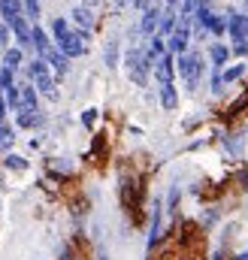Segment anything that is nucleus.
<instances>
[{
  "label": "nucleus",
  "instance_id": "5701e85b",
  "mask_svg": "<svg viewBox=\"0 0 248 260\" xmlns=\"http://www.w3.org/2000/svg\"><path fill=\"white\" fill-rule=\"evenodd\" d=\"M52 34H55V40H61V37H67V34H70L67 18H55V21H52Z\"/></svg>",
  "mask_w": 248,
  "mask_h": 260
},
{
  "label": "nucleus",
  "instance_id": "0eeeda50",
  "mask_svg": "<svg viewBox=\"0 0 248 260\" xmlns=\"http://www.w3.org/2000/svg\"><path fill=\"white\" fill-rule=\"evenodd\" d=\"M173 73H176V64H173V55L167 52V55L158 61V67H154V76H158L161 85H173Z\"/></svg>",
  "mask_w": 248,
  "mask_h": 260
},
{
  "label": "nucleus",
  "instance_id": "f03ea898",
  "mask_svg": "<svg viewBox=\"0 0 248 260\" xmlns=\"http://www.w3.org/2000/svg\"><path fill=\"white\" fill-rule=\"evenodd\" d=\"M191 24H194V18H182V15H179L176 30L167 37V52H170V55H185L188 40H191Z\"/></svg>",
  "mask_w": 248,
  "mask_h": 260
},
{
  "label": "nucleus",
  "instance_id": "f8f14e48",
  "mask_svg": "<svg viewBox=\"0 0 248 260\" xmlns=\"http://www.w3.org/2000/svg\"><path fill=\"white\" fill-rule=\"evenodd\" d=\"M227 58H230L227 46H221V43H212V46H209V61H212V67H215V70H221Z\"/></svg>",
  "mask_w": 248,
  "mask_h": 260
},
{
  "label": "nucleus",
  "instance_id": "7ed1b4c3",
  "mask_svg": "<svg viewBox=\"0 0 248 260\" xmlns=\"http://www.w3.org/2000/svg\"><path fill=\"white\" fill-rule=\"evenodd\" d=\"M124 64H127V73H130V79H133L136 85H145L151 67L145 64V52H142V49H130L127 58H124Z\"/></svg>",
  "mask_w": 248,
  "mask_h": 260
},
{
  "label": "nucleus",
  "instance_id": "c9c22d12",
  "mask_svg": "<svg viewBox=\"0 0 248 260\" xmlns=\"http://www.w3.org/2000/svg\"><path fill=\"white\" fill-rule=\"evenodd\" d=\"M94 3H97V0H82V6H88V9H91Z\"/></svg>",
  "mask_w": 248,
  "mask_h": 260
},
{
  "label": "nucleus",
  "instance_id": "2f4dec72",
  "mask_svg": "<svg viewBox=\"0 0 248 260\" xmlns=\"http://www.w3.org/2000/svg\"><path fill=\"white\" fill-rule=\"evenodd\" d=\"M176 203H179V188L170 191V206H173V209H176Z\"/></svg>",
  "mask_w": 248,
  "mask_h": 260
},
{
  "label": "nucleus",
  "instance_id": "aec40b11",
  "mask_svg": "<svg viewBox=\"0 0 248 260\" xmlns=\"http://www.w3.org/2000/svg\"><path fill=\"white\" fill-rule=\"evenodd\" d=\"M27 76L37 82V79H43V76H49V64H46V58H37V61H30L27 67Z\"/></svg>",
  "mask_w": 248,
  "mask_h": 260
},
{
  "label": "nucleus",
  "instance_id": "9b49d317",
  "mask_svg": "<svg viewBox=\"0 0 248 260\" xmlns=\"http://www.w3.org/2000/svg\"><path fill=\"white\" fill-rule=\"evenodd\" d=\"M70 15H73V21L79 24V30H91V24H94V15H91V9H88V6H76Z\"/></svg>",
  "mask_w": 248,
  "mask_h": 260
},
{
  "label": "nucleus",
  "instance_id": "a878e982",
  "mask_svg": "<svg viewBox=\"0 0 248 260\" xmlns=\"http://www.w3.org/2000/svg\"><path fill=\"white\" fill-rule=\"evenodd\" d=\"M242 73H245V64H236V67H230V70H227V73H224L221 79H224V82H236V79H239Z\"/></svg>",
  "mask_w": 248,
  "mask_h": 260
},
{
  "label": "nucleus",
  "instance_id": "7c9ffc66",
  "mask_svg": "<svg viewBox=\"0 0 248 260\" xmlns=\"http://www.w3.org/2000/svg\"><path fill=\"white\" fill-rule=\"evenodd\" d=\"M6 109H9V106H6V97H3V91H0V124H3V118H6Z\"/></svg>",
  "mask_w": 248,
  "mask_h": 260
},
{
  "label": "nucleus",
  "instance_id": "b1692460",
  "mask_svg": "<svg viewBox=\"0 0 248 260\" xmlns=\"http://www.w3.org/2000/svg\"><path fill=\"white\" fill-rule=\"evenodd\" d=\"M21 6H24V15L27 18H40V0H21Z\"/></svg>",
  "mask_w": 248,
  "mask_h": 260
},
{
  "label": "nucleus",
  "instance_id": "1a4fd4ad",
  "mask_svg": "<svg viewBox=\"0 0 248 260\" xmlns=\"http://www.w3.org/2000/svg\"><path fill=\"white\" fill-rule=\"evenodd\" d=\"M46 64L55 67V73H58V76H64V73L70 70V58L64 55L61 49H49V55H46Z\"/></svg>",
  "mask_w": 248,
  "mask_h": 260
},
{
  "label": "nucleus",
  "instance_id": "20e7f679",
  "mask_svg": "<svg viewBox=\"0 0 248 260\" xmlns=\"http://www.w3.org/2000/svg\"><path fill=\"white\" fill-rule=\"evenodd\" d=\"M85 40H88V30H70L67 37L58 40V49H61L67 58H79L85 52Z\"/></svg>",
  "mask_w": 248,
  "mask_h": 260
},
{
  "label": "nucleus",
  "instance_id": "f704fd0d",
  "mask_svg": "<svg viewBox=\"0 0 248 260\" xmlns=\"http://www.w3.org/2000/svg\"><path fill=\"white\" fill-rule=\"evenodd\" d=\"M179 3H182V0H167V6H170V9H176Z\"/></svg>",
  "mask_w": 248,
  "mask_h": 260
},
{
  "label": "nucleus",
  "instance_id": "a211bd4d",
  "mask_svg": "<svg viewBox=\"0 0 248 260\" xmlns=\"http://www.w3.org/2000/svg\"><path fill=\"white\" fill-rule=\"evenodd\" d=\"M15 124H18V127H34V124H40V115H37V109H18V118H15Z\"/></svg>",
  "mask_w": 248,
  "mask_h": 260
},
{
  "label": "nucleus",
  "instance_id": "c85d7f7f",
  "mask_svg": "<svg viewBox=\"0 0 248 260\" xmlns=\"http://www.w3.org/2000/svg\"><path fill=\"white\" fill-rule=\"evenodd\" d=\"M9 30H12V27L3 21V24H0V46H6V43H9Z\"/></svg>",
  "mask_w": 248,
  "mask_h": 260
},
{
  "label": "nucleus",
  "instance_id": "bb28decb",
  "mask_svg": "<svg viewBox=\"0 0 248 260\" xmlns=\"http://www.w3.org/2000/svg\"><path fill=\"white\" fill-rule=\"evenodd\" d=\"M12 85H15V82H12V70L3 67V70H0V91H9Z\"/></svg>",
  "mask_w": 248,
  "mask_h": 260
},
{
  "label": "nucleus",
  "instance_id": "423d86ee",
  "mask_svg": "<svg viewBox=\"0 0 248 260\" xmlns=\"http://www.w3.org/2000/svg\"><path fill=\"white\" fill-rule=\"evenodd\" d=\"M227 34L236 43L248 40V15H242V12H227Z\"/></svg>",
  "mask_w": 248,
  "mask_h": 260
},
{
  "label": "nucleus",
  "instance_id": "f3484780",
  "mask_svg": "<svg viewBox=\"0 0 248 260\" xmlns=\"http://www.w3.org/2000/svg\"><path fill=\"white\" fill-rule=\"evenodd\" d=\"M161 236V203H154V212H151V233H148V248H154Z\"/></svg>",
  "mask_w": 248,
  "mask_h": 260
},
{
  "label": "nucleus",
  "instance_id": "cd10ccee",
  "mask_svg": "<svg viewBox=\"0 0 248 260\" xmlns=\"http://www.w3.org/2000/svg\"><path fill=\"white\" fill-rule=\"evenodd\" d=\"M3 164H6L9 170H24V167H27V164H24V157H18V154H9Z\"/></svg>",
  "mask_w": 248,
  "mask_h": 260
},
{
  "label": "nucleus",
  "instance_id": "c756f323",
  "mask_svg": "<svg viewBox=\"0 0 248 260\" xmlns=\"http://www.w3.org/2000/svg\"><path fill=\"white\" fill-rule=\"evenodd\" d=\"M233 52H236V55H245V52H248V40H242V43H233Z\"/></svg>",
  "mask_w": 248,
  "mask_h": 260
},
{
  "label": "nucleus",
  "instance_id": "ddd939ff",
  "mask_svg": "<svg viewBox=\"0 0 248 260\" xmlns=\"http://www.w3.org/2000/svg\"><path fill=\"white\" fill-rule=\"evenodd\" d=\"M34 49H37V55H40V58H46V55H49V49H52V43H49L46 30H43V27H37V24H34Z\"/></svg>",
  "mask_w": 248,
  "mask_h": 260
},
{
  "label": "nucleus",
  "instance_id": "e433bc0d",
  "mask_svg": "<svg viewBox=\"0 0 248 260\" xmlns=\"http://www.w3.org/2000/svg\"><path fill=\"white\" fill-rule=\"evenodd\" d=\"M236 260H248V251H242V254H239V257H236Z\"/></svg>",
  "mask_w": 248,
  "mask_h": 260
},
{
  "label": "nucleus",
  "instance_id": "6ab92c4d",
  "mask_svg": "<svg viewBox=\"0 0 248 260\" xmlns=\"http://www.w3.org/2000/svg\"><path fill=\"white\" fill-rule=\"evenodd\" d=\"M21 61H24V55H21L18 46H15V49H6V55H3V67H6V70H18Z\"/></svg>",
  "mask_w": 248,
  "mask_h": 260
},
{
  "label": "nucleus",
  "instance_id": "2eb2a0df",
  "mask_svg": "<svg viewBox=\"0 0 248 260\" xmlns=\"http://www.w3.org/2000/svg\"><path fill=\"white\" fill-rule=\"evenodd\" d=\"M34 88H37V91H43L49 100H58V91H55V79H52V76L37 79V82H34Z\"/></svg>",
  "mask_w": 248,
  "mask_h": 260
},
{
  "label": "nucleus",
  "instance_id": "393cba45",
  "mask_svg": "<svg viewBox=\"0 0 248 260\" xmlns=\"http://www.w3.org/2000/svg\"><path fill=\"white\" fill-rule=\"evenodd\" d=\"M115 61H118V43L112 40V43L106 46V67H115Z\"/></svg>",
  "mask_w": 248,
  "mask_h": 260
},
{
  "label": "nucleus",
  "instance_id": "39448f33",
  "mask_svg": "<svg viewBox=\"0 0 248 260\" xmlns=\"http://www.w3.org/2000/svg\"><path fill=\"white\" fill-rule=\"evenodd\" d=\"M161 15H164L161 3H145L142 21H139V30H142L145 37H154V34H158V27H161Z\"/></svg>",
  "mask_w": 248,
  "mask_h": 260
},
{
  "label": "nucleus",
  "instance_id": "6e6552de",
  "mask_svg": "<svg viewBox=\"0 0 248 260\" xmlns=\"http://www.w3.org/2000/svg\"><path fill=\"white\" fill-rule=\"evenodd\" d=\"M176 24H179V12L176 9H164V15H161V27H158V37H170L173 30H176Z\"/></svg>",
  "mask_w": 248,
  "mask_h": 260
},
{
  "label": "nucleus",
  "instance_id": "f257e3e1",
  "mask_svg": "<svg viewBox=\"0 0 248 260\" xmlns=\"http://www.w3.org/2000/svg\"><path fill=\"white\" fill-rule=\"evenodd\" d=\"M179 76L185 79L188 88H197V82H200V76H203V55L200 52H185V55H179Z\"/></svg>",
  "mask_w": 248,
  "mask_h": 260
},
{
  "label": "nucleus",
  "instance_id": "72a5a7b5",
  "mask_svg": "<svg viewBox=\"0 0 248 260\" xmlns=\"http://www.w3.org/2000/svg\"><path fill=\"white\" fill-rule=\"evenodd\" d=\"M121 3H133V6H145V0H121Z\"/></svg>",
  "mask_w": 248,
  "mask_h": 260
},
{
  "label": "nucleus",
  "instance_id": "4468645a",
  "mask_svg": "<svg viewBox=\"0 0 248 260\" xmlns=\"http://www.w3.org/2000/svg\"><path fill=\"white\" fill-rule=\"evenodd\" d=\"M161 106H164V109H170V112L179 106V94H176V88H173V85H161Z\"/></svg>",
  "mask_w": 248,
  "mask_h": 260
},
{
  "label": "nucleus",
  "instance_id": "412c9836",
  "mask_svg": "<svg viewBox=\"0 0 248 260\" xmlns=\"http://www.w3.org/2000/svg\"><path fill=\"white\" fill-rule=\"evenodd\" d=\"M200 3H203V0H182V3H179V15H182V18H194L197 9H200Z\"/></svg>",
  "mask_w": 248,
  "mask_h": 260
},
{
  "label": "nucleus",
  "instance_id": "4be33fe9",
  "mask_svg": "<svg viewBox=\"0 0 248 260\" xmlns=\"http://www.w3.org/2000/svg\"><path fill=\"white\" fill-rule=\"evenodd\" d=\"M12 139H15V130L9 127V124H0V148H9Z\"/></svg>",
  "mask_w": 248,
  "mask_h": 260
},
{
  "label": "nucleus",
  "instance_id": "dca6fc26",
  "mask_svg": "<svg viewBox=\"0 0 248 260\" xmlns=\"http://www.w3.org/2000/svg\"><path fill=\"white\" fill-rule=\"evenodd\" d=\"M21 106L18 109H37V88L34 85H21Z\"/></svg>",
  "mask_w": 248,
  "mask_h": 260
},
{
  "label": "nucleus",
  "instance_id": "473e14b6",
  "mask_svg": "<svg viewBox=\"0 0 248 260\" xmlns=\"http://www.w3.org/2000/svg\"><path fill=\"white\" fill-rule=\"evenodd\" d=\"M82 121H85V124H94V109H88V112L82 115Z\"/></svg>",
  "mask_w": 248,
  "mask_h": 260
},
{
  "label": "nucleus",
  "instance_id": "9d476101",
  "mask_svg": "<svg viewBox=\"0 0 248 260\" xmlns=\"http://www.w3.org/2000/svg\"><path fill=\"white\" fill-rule=\"evenodd\" d=\"M21 9H24V6H21V0H0V15H3V21H6V24H12V21L21 15Z\"/></svg>",
  "mask_w": 248,
  "mask_h": 260
}]
</instances>
